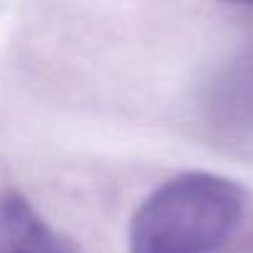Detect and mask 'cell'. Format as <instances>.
<instances>
[{"instance_id":"1","label":"cell","mask_w":253,"mask_h":253,"mask_svg":"<svg viewBox=\"0 0 253 253\" xmlns=\"http://www.w3.org/2000/svg\"><path fill=\"white\" fill-rule=\"evenodd\" d=\"M246 213L238 184L191 171L169 179L137 209L129 253H223Z\"/></svg>"},{"instance_id":"2","label":"cell","mask_w":253,"mask_h":253,"mask_svg":"<svg viewBox=\"0 0 253 253\" xmlns=\"http://www.w3.org/2000/svg\"><path fill=\"white\" fill-rule=\"evenodd\" d=\"M206 122L223 147L253 157V45L213 77L206 92Z\"/></svg>"},{"instance_id":"3","label":"cell","mask_w":253,"mask_h":253,"mask_svg":"<svg viewBox=\"0 0 253 253\" xmlns=\"http://www.w3.org/2000/svg\"><path fill=\"white\" fill-rule=\"evenodd\" d=\"M0 253H77L15 189L0 191Z\"/></svg>"}]
</instances>
